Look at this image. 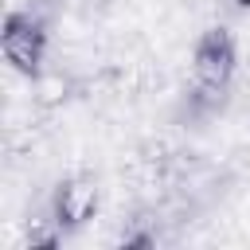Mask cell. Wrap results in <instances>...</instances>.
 Here are the masks:
<instances>
[{
	"label": "cell",
	"mask_w": 250,
	"mask_h": 250,
	"mask_svg": "<svg viewBox=\"0 0 250 250\" xmlns=\"http://www.w3.org/2000/svg\"><path fill=\"white\" fill-rule=\"evenodd\" d=\"M47 39H51V31H47V16H43V12H35V8H16V12L4 16L0 47H4V59H8L20 74L35 78V74L43 70Z\"/></svg>",
	"instance_id": "cell-1"
},
{
	"label": "cell",
	"mask_w": 250,
	"mask_h": 250,
	"mask_svg": "<svg viewBox=\"0 0 250 250\" xmlns=\"http://www.w3.org/2000/svg\"><path fill=\"white\" fill-rule=\"evenodd\" d=\"M234 66H238L234 35H230L227 27H207V31L195 39V51H191L195 82L227 90V86H230V78H234Z\"/></svg>",
	"instance_id": "cell-2"
},
{
	"label": "cell",
	"mask_w": 250,
	"mask_h": 250,
	"mask_svg": "<svg viewBox=\"0 0 250 250\" xmlns=\"http://www.w3.org/2000/svg\"><path fill=\"white\" fill-rule=\"evenodd\" d=\"M98 211V184L90 176H66L59 180L55 195H51V223L62 230H78L94 219Z\"/></svg>",
	"instance_id": "cell-3"
},
{
	"label": "cell",
	"mask_w": 250,
	"mask_h": 250,
	"mask_svg": "<svg viewBox=\"0 0 250 250\" xmlns=\"http://www.w3.org/2000/svg\"><path fill=\"white\" fill-rule=\"evenodd\" d=\"M156 234L152 230H133V234H121V250H137V246H152Z\"/></svg>",
	"instance_id": "cell-4"
},
{
	"label": "cell",
	"mask_w": 250,
	"mask_h": 250,
	"mask_svg": "<svg viewBox=\"0 0 250 250\" xmlns=\"http://www.w3.org/2000/svg\"><path fill=\"white\" fill-rule=\"evenodd\" d=\"M230 8H234V12H246V8H250V0H230Z\"/></svg>",
	"instance_id": "cell-5"
}]
</instances>
